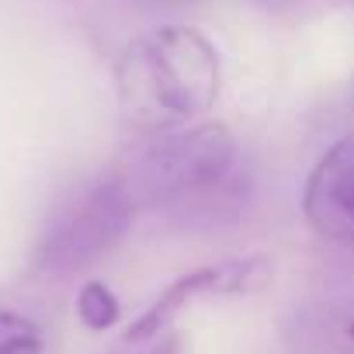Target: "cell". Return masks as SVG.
Returning <instances> with one entry per match:
<instances>
[{"instance_id": "obj_3", "label": "cell", "mask_w": 354, "mask_h": 354, "mask_svg": "<svg viewBox=\"0 0 354 354\" xmlns=\"http://www.w3.org/2000/svg\"><path fill=\"white\" fill-rule=\"evenodd\" d=\"M136 198L122 174H104L80 188L46 226L35 264L46 274L70 278L101 264L129 233Z\"/></svg>"}, {"instance_id": "obj_10", "label": "cell", "mask_w": 354, "mask_h": 354, "mask_svg": "<svg viewBox=\"0 0 354 354\" xmlns=\"http://www.w3.org/2000/svg\"><path fill=\"white\" fill-rule=\"evenodd\" d=\"M347 337L354 340V316H351V323H347Z\"/></svg>"}, {"instance_id": "obj_9", "label": "cell", "mask_w": 354, "mask_h": 354, "mask_svg": "<svg viewBox=\"0 0 354 354\" xmlns=\"http://www.w3.org/2000/svg\"><path fill=\"white\" fill-rule=\"evenodd\" d=\"M153 4H185V0H153Z\"/></svg>"}, {"instance_id": "obj_6", "label": "cell", "mask_w": 354, "mask_h": 354, "mask_svg": "<svg viewBox=\"0 0 354 354\" xmlns=\"http://www.w3.org/2000/svg\"><path fill=\"white\" fill-rule=\"evenodd\" d=\"M77 316H80V323H84L87 330H108V326L118 323L122 306H118L115 292H111L104 281L94 278V281H87V285L80 288V295H77Z\"/></svg>"}, {"instance_id": "obj_1", "label": "cell", "mask_w": 354, "mask_h": 354, "mask_svg": "<svg viewBox=\"0 0 354 354\" xmlns=\"http://www.w3.org/2000/svg\"><path fill=\"white\" fill-rule=\"evenodd\" d=\"M219 53L192 25H160L136 35L115 63L125 122L160 136L202 118L219 97Z\"/></svg>"}, {"instance_id": "obj_4", "label": "cell", "mask_w": 354, "mask_h": 354, "mask_svg": "<svg viewBox=\"0 0 354 354\" xmlns=\"http://www.w3.org/2000/svg\"><path fill=\"white\" fill-rule=\"evenodd\" d=\"M268 281H271V261L268 257L219 261V264H205L198 271H188L181 278H174L142 309L139 319H132V326L125 330V344H142V340L160 337L177 313L202 295H250V292H261Z\"/></svg>"}, {"instance_id": "obj_7", "label": "cell", "mask_w": 354, "mask_h": 354, "mask_svg": "<svg viewBox=\"0 0 354 354\" xmlns=\"http://www.w3.org/2000/svg\"><path fill=\"white\" fill-rule=\"evenodd\" d=\"M46 337L35 319L15 313V309H0V354H42Z\"/></svg>"}, {"instance_id": "obj_2", "label": "cell", "mask_w": 354, "mask_h": 354, "mask_svg": "<svg viewBox=\"0 0 354 354\" xmlns=\"http://www.w3.org/2000/svg\"><path fill=\"white\" fill-rule=\"evenodd\" d=\"M236 160V139L226 125H185L160 132L122 174L136 205H174L219 188Z\"/></svg>"}, {"instance_id": "obj_8", "label": "cell", "mask_w": 354, "mask_h": 354, "mask_svg": "<svg viewBox=\"0 0 354 354\" xmlns=\"http://www.w3.org/2000/svg\"><path fill=\"white\" fill-rule=\"evenodd\" d=\"M153 354H181V347H177V337H167V340H163V344H160Z\"/></svg>"}, {"instance_id": "obj_5", "label": "cell", "mask_w": 354, "mask_h": 354, "mask_svg": "<svg viewBox=\"0 0 354 354\" xmlns=\"http://www.w3.org/2000/svg\"><path fill=\"white\" fill-rule=\"evenodd\" d=\"M302 216L316 236L354 243V136H344L316 160L302 192Z\"/></svg>"}]
</instances>
